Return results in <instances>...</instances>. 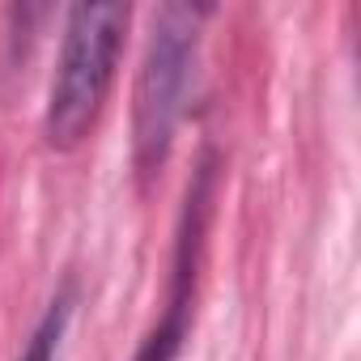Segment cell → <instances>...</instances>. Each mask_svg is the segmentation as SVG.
Segmentation results:
<instances>
[{
	"mask_svg": "<svg viewBox=\"0 0 361 361\" xmlns=\"http://www.w3.org/2000/svg\"><path fill=\"white\" fill-rule=\"evenodd\" d=\"M213 18L209 5H161L149 26V43L132 85V161L140 178H153L188 115V98L200 64V35Z\"/></svg>",
	"mask_w": 361,
	"mask_h": 361,
	"instance_id": "cell-1",
	"label": "cell"
},
{
	"mask_svg": "<svg viewBox=\"0 0 361 361\" xmlns=\"http://www.w3.org/2000/svg\"><path fill=\"white\" fill-rule=\"evenodd\" d=\"M128 5H73L64 18V43L56 56L47 106H43V136L51 149H77L115 85L123 35H128Z\"/></svg>",
	"mask_w": 361,
	"mask_h": 361,
	"instance_id": "cell-2",
	"label": "cell"
},
{
	"mask_svg": "<svg viewBox=\"0 0 361 361\" xmlns=\"http://www.w3.org/2000/svg\"><path fill=\"white\" fill-rule=\"evenodd\" d=\"M209 213H213V161H200L192 188H188V200H183V217H178L166 310L149 327L132 361H178V353H183V340L192 331V310H196V281H200V259H204Z\"/></svg>",
	"mask_w": 361,
	"mask_h": 361,
	"instance_id": "cell-3",
	"label": "cell"
},
{
	"mask_svg": "<svg viewBox=\"0 0 361 361\" xmlns=\"http://www.w3.org/2000/svg\"><path fill=\"white\" fill-rule=\"evenodd\" d=\"M68 319H73V293L64 289V293L51 298V306H47L43 319L35 323L22 361H56V357H60V344H64V331H68Z\"/></svg>",
	"mask_w": 361,
	"mask_h": 361,
	"instance_id": "cell-4",
	"label": "cell"
}]
</instances>
